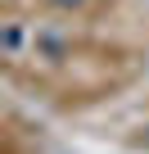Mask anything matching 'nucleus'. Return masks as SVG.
<instances>
[{"mask_svg":"<svg viewBox=\"0 0 149 154\" xmlns=\"http://www.w3.org/2000/svg\"><path fill=\"white\" fill-rule=\"evenodd\" d=\"M54 5H82V0H54Z\"/></svg>","mask_w":149,"mask_h":154,"instance_id":"1","label":"nucleus"}]
</instances>
